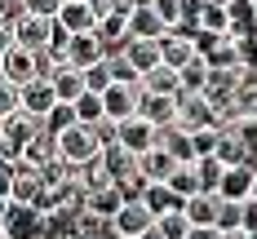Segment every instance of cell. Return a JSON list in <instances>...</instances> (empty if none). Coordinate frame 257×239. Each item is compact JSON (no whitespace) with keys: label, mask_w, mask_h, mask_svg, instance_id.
<instances>
[{"label":"cell","mask_w":257,"mask_h":239,"mask_svg":"<svg viewBox=\"0 0 257 239\" xmlns=\"http://www.w3.org/2000/svg\"><path fill=\"white\" fill-rule=\"evenodd\" d=\"M164 186H169L173 195H182V199L200 195V177H195V164H178V168H173V177H169Z\"/></svg>","instance_id":"obj_31"},{"label":"cell","mask_w":257,"mask_h":239,"mask_svg":"<svg viewBox=\"0 0 257 239\" xmlns=\"http://www.w3.org/2000/svg\"><path fill=\"white\" fill-rule=\"evenodd\" d=\"M195 31H204V36H226V31H231V18H226V9H222V5H200V27H195Z\"/></svg>","instance_id":"obj_30"},{"label":"cell","mask_w":257,"mask_h":239,"mask_svg":"<svg viewBox=\"0 0 257 239\" xmlns=\"http://www.w3.org/2000/svg\"><path fill=\"white\" fill-rule=\"evenodd\" d=\"M53 142H58V159L71 164V168H84L89 159L102 155V137H98V129H84V124H71L67 133H58Z\"/></svg>","instance_id":"obj_1"},{"label":"cell","mask_w":257,"mask_h":239,"mask_svg":"<svg viewBox=\"0 0 257 239\" xmlns=\"http://www.w3.org/2000/svg\"><path fill=\"white\" fill-rule=\"evenodd\" d=\"M80 76H84V93H98V98H102L106 89L115 84V80H111V67H106V58L98 62V67H89V71H80Z\"/></svg>","instance_id":"obj_34"},{"label":"cell","mask_w":257,"mask_h":239,"mask_svg":"<svg viewBox=\"0 0 257 239\" xmlns=\"http://www.w3.org/2000/svg\"><path fill=\"white\" fill-rule=\"evenodd\" d=\"M71 124H76V111H71V106H53L49 111V120H45V133H49V137H58V133H67L71 129Z\"/></svg>","instance_id":"obj_36"},{"label":"cell","mask_w":257,"mask_h":239,"mask_svg":"<svg viewBox=\"0 0 257 239\" xmlns=\"http://www.w3.org/2000/svg\"><path fill=\"white\" fill-rule=\"evenodd\" d=\"M0 80H9L14 89H23V84H31V80H40V53L31 49H14L0 58Z\"/></svg>","instance_id":"obj_5"},{"label":"cell","mask_w":257,"mask_h":239,"mask_svg":"<svg viewBox=\"0 0 257 239\" xmlns=\"http://www.w3.org/2000/svg\"><path fill=\"white\" fill-rule=\"evenodd\" d=\"M160 146H164L169 155L178 159V164H195V142H191V133H186V129H178V124L160 133Z\"/></svg>","instance_id":"obj_27"},{"label":"cell","mask_w":257,"mask_h":239,"mask_svg":"<svg viewBox=\"0 0 257 239\" xmlns=\"http://www.w3.org/2000/svg\"><path fill=\"white\" fill-rule=\"evenodd\" d=\"M9 31H14V45H18V49L45 53L49 49V36H53V23L31 18V14H14V18H9Z\"/></svg>","instance_id":"obj_3"},{"label":"cell","mask_w":257,"mask_h":239,"mask_svg":"<svg viewBox=\"0 0 257 239\" xmlns=\"http://www.w3.org/2000/svg\"><path fill=\"white\" fill-rule=\"evenodd\" d=\"M102 115L106 124H124L138 115V84H111L102 93Z\"/></svg>","instance_id":"obj_11"},{"label":"cell","mask_w":257,"mask_h":239,"mask_svg":"<svg viewBox=\"0 0 257 239\" xmlns=\"http://www.w3.org/2000/svg\"><path fill=\"white\" fill-rule=\"evenodd\" d=\"M14 14H23V9H18V0H0V23H9Z\"/></svg>","instance_id":"obj_49"},{"label":"cell","mask_w":257,"mask_h":239,"mask_svg":"<svg viewBox=\"0 0 257 239\" xmlns=\"http://www.w3.org/2000/svg\"><path fill=\"white\" fill-rule=\"evenodd\" d=\"M40 195H45V177L36 173V168H14V190H9V199L14 204H23V208H36L40 204Z\"/></svg>","instance_id":"obj_17"},{"label":"cell","mask_w":257,"mask_h":239,"mask_svg":"<svg viewBox=\"0 0 257 239\" xmlns=\"http://www.w3.org/2000/svg\"><path fill=\"white\" fill-rule=\"evenodd\" d=\"M200 49H195V36L191 31H164L160 36V62L169 67V71H182L186 62H195Z\"/></svg>","instance_id":"obj_9"},{"label":"cell","mask_w":257,"mask_h":239,"mask_svg":"<svg viewBox=\"0 0 257 239\" xmlns=\"http://www.w3.org/2000/svg\"><path fill=\"white\" fill-rule=\"evenodd\" d=\"M106 67H111V80L115 84H138V71L124 62V53H106Z\"/></svg>","instance_id":"obj_38"},{"label":"cell","mask_w":257,"mask_h":239,"mask_svg":"<svg viewBox=\"0 0 257 239\" xmlns=\"http://www.w3.org/2000/svg\"><path fill=\"white\" fill-rule=\"evenodd\" d=\"M248 199H257V182H253V195H248Z\"/></svg>","instance_id":"obj_55"},{"label":"cell","mask_w":257,"mask_h":239,"mask_svg":"<svg viewBox=\"0 0 257 239\" xmlns=\"http://www.w3.org/2000/svg\"><path fill=\"white\" fill-rule=\"evenodd\" d=\"M138 115L164 133V129L178 124V98H155V93H142V89H138Z\"/></svg>","instance_id":"obj_14"},{"label":"cell","mask_w":257,"mask_h":239,"mask_svg":"<svg viewBox=\"0 0 257 239\" xmlns=\"http://www.w3.org/2000/svg\"><path fill=\"white\" fill-rule=\"evenodd\" d=\"M155 230H160L164 239H186V230H191V221H186L182 212H169V217H160V221H155Z\"/></svg>","instance_id":"obj_37"},{"label":"cell","mask_w":257,"mask_h":239,"mask_svg":"<svg viewBox=\"0 0 257 239\" xmlns=\"http://www.w3.org/2000/svg\"><path fill=\"white\" fill-rule=\"evenodd\" d=\"M239 230L244 235H257V199H244L239 204Z\"/></svg>","instance_id":"obj_42"},{"label":"cell","mask_w":257,"mask_h":239,"mask_svg":"<svg viewBox=\"0 0 257 239\" xmlns=\"http://www.w3.org/2000/svg\"><path fill=\"white\" fill-rule=\"evenodd\" d=\"M71 111H76V124H84V129H98V124H106L102 98H98V93H80L76 102H71Z\"/></svg>","instance_id":"obj_28"},{"label":"cell","mask_w":257,"mask_h":239,"mask_svg":"<svg viewBox=\"0 0 257 239\" xmlns=\"http://www.w3.org/2000/svg\"><path fill=\"white\" fill-rule=\"evenodd\" d=\"M106 58L102 40H98V31H84V36H71V45H67V67H76V71H89V67H98Z\"/></svg>","instance_id":"obj_16"},{"label":"cell","mask_w":257,"mask_h":239,"mask_svg":"<svg viewBox=\"0 0 257 239\" xmlns=\"http://www.w3.org/2000/svg\"><path fill=\"white\" fill-rule=\"evenodd\" d=\"M93 31H98V40H102L106 53H115V49H124V45H128V18H124V14H111V18H102Z\"/></svg>","instance_id":"obj_24"},{"label":"cell","mask_w":257,"mask_h":239,"mask_svg":"<svg viewBox=\"0 0 257 239\" xmlns=\"http://www.w3.org/2000/svg\"><path fill=\"white\" fill-rule=\"evenodd\" d=\"M248 5H253V9H257V0H248Z\"/></svg>","instance_id":"obj_56"},{"label":"cell","mask_w":257,"mask_h":239,"mask_svg":"<svg viewBox=\"0 0 257 239\" xmlns=\"http://www.w3.org/2000/svg\"><path fill=\"white\" fill-rule=\"evenodd\" d=\"M138 89H142V93H155V98H178V71H169V67L160 62L155 71H147V76L138 80Z\"/></svg>","instance_id":"obj_25"},{"label":"cell","mask_w":257,"mask_h":239,"mask_svg":"<svg viewBox=\"0 0 257 239\" xmlns=\"http://www.w3.org/2000/svg\"><path fill=\"white\" fill-rule=\"evenodd\" d=\"M217 208H222L217 195H191V199L182 204V217H186L191 226H217Z\"/></svg>","instance_id":"obj_22"},{"label":"cell","mask_w":257,"mask_h":239,"mask_svg":"<svg viewBox=\"0 0 257 239\" xmlns=\"http://www.w3.org/2000/svg\"><path fill=\"white\" fill-rule=\"evenodd\" d=\"M217 230H239V204H222L217 208Z\"/></svg>","instance_id":"obj_43"},{"label":"cell","mask_w":257,"mask_h":239,"mask_svg":"<svg viewBox=\"0 0 257 239\" xmlns=\"http://www.w3.org/2000/svg\"><path fill=\"white\" fill-rule=\"evenodd\" d=\"M14 111H18V89L9 80H0V120H9Z\"/></svg>","instance_id":"obj_41"},{"label":"cell","mask_w":257,"mask_h":239,"mask_svg":"<svg viewBox=\"0 0 257 239\" xmlns=\"http://www.w3.org/2000/svg\"><path fill=\"white\" fill-rule=\"evenodd\" d=\"M0 235L5 239H45V212L14 204L9 217H5V226H0Z\"/></svg>","instance_id":"obj_10"},{"label":"cell","mask_w":257,"mask_h":239,"mask_svg":"<svg viewBox=\"0 0 257 239\" xmlns=\"http://www.w3.org/2000/svg\"><path fill=\"white\" fill-rule=\"evenodd\" d=\"M191 142H195V159H208V155H213V146H217V129L191 133Z\"/></svg>","instance_id":"obj_40"},{"label":"cell","mask_w":257,"mask_h":239,"mask_svg":"<svg viewBox=\"0 0 257 239\" xmlns=\"http://www.w3.org/2000/svg\"><path fill=\"white\" fill-rule=\"evenodd\" d=\"M9 49H14V31H9V23H0V58Z\"/></svg>","instance_id":"obj_48"},{"label":"cell","mask_w":257,"mask_h":239,"mask_svg":"<svg viewBox=\"0 0 257 239\" xmlns=\"http://www.w3.org/2000/svg\"><path fill=\"white\" fill-rule=\"evenodd\" d=\"M9 208H14V199H5V195H0V226H5V217H9Z\"/></svg>","instance_id":"obj_50"},{"label":"cell","mask_w":257,"mask_h":239,"mask_svg":"<svg viewBox=\"0 0 257 239\" xmlns=\"http://www.w3.org/2000/svg\"><path fill=\"white\" fill-rule=\"evenodd\" d=\"M0 159H14V155H9V142H5V133H0Z\"/></svg>","instance_id":"obj_51"},{"label":"cell","mask_w":257,"mask_h":239,"mask_svg":"<svg viewBox=\"0 0 257 239\" xmlns=\"http://www.w3.org/2000/svg\"><path fill=\"white\" fill-rule=\"evenodd\" d=\"M53 159H58V142H53L49 133H40L36 142H27L23 151H18V164L23 168H36V173H45Z\"/></svg>","instance_id":"obj_20"},{"label":"cell","mask_w":257,"mask_h":239,"mask_svg":"<svg viewBox=\"0 0 257 239\" xmlns=\"http://www.w3.org/2000/svg\"><path fill=\"white\" fill-rule=\"evenodd\" d=\"M186 239H222V230H217V226H191Z\"/></svg>","instance_id":"obj_46"},{"label":"cell","mask_w":257,"mask_h":239,"mask_svg":"<svg viewBox=\"0 0 257 239\" xmlns=\"http://www.w3.org/2000/svg\"><path fill=\"white\" fill-rule=\"evenodd\" d=\"M142 239H164V235H160V230H155V226H151V230H147V235H142Z\"/></svg>","instance_id":"obj_53"},{"label":"cell","mask_w":257,"mask_h":239,"mask_svg":"<svg viewBox=\"0 0 257 239\" xmlns=\"http://www.w3.org/2000/svg\"><path fill=\"white\" fill-rule=\"evenodd\" d=\"M142 204H147V212L160 221V217H169V212H182V204H186V199H182V195H173L164 182H151L147 190H142Z\"/></svg>","instance_id":"obj_21"},{"label":"cell","mask_w":257,"mask_h":239,"mask_svg":"<svg viewBox=\"0 0 257 239\" xmlns=\"http://www.w3.org/2000/svg\"><path fill=\"white\" fill-rule=\"evenodd\" d=\"M111 5H115V14H133V9H142V5H147V0H111Z\"/></svg>","instance_id":"obj_47"},{"label":"cell","mask_w":257,"mask_h":239,"mask_svg":"<svg viewBox=\"0 0 257 239\" xmlns=\"http://www.w3.org/2000/svg\"><path fill=\"white\" fill-rule=\"evenodd\" d=\"M151 14L164 23V31H182V0H147Z\"/></svg>","instance_id":"obj_33"},{"label":"cell","mask_w":257,"mask_h":239,"mask_svg":"<svg viewBox=\"0 0 257 239\" xmlns=\"http://www.w3.org/2000/svg\"><path fill=\"white\" fill-rule=\"evenodd\" d=\"M0 133H5V142H9V155L18 159V151H23L27 142H36V137L45 133V124H40V120H31L27 111H14L9 120H0Z\"/></svg>","instance_id":"obj_12"},{"label":"cell","mask_w":257,"mask_h":239,"mask_svg":"<svg viewBox=\"0 0 257 239\" xmlns=\"http://www.w3.org/2000/svg\"><path fill=\"white\" fill-rule=\"evenodd\" d=\"M53 106H58V93H53V84H49L45 76H40V80H31V84H23V89H18V111H27L31 120H40V124H45Z\"/></svg>","instance_id":"obj_6"},{"label":"cell","mask_w":257,"mask_h":239,"mask_svg":"<svg viewBox=\"0 0 257 239\" xmlns=\"http://www.w3.org/2000/svg\"><path fill=\"white\" fill-rule=\"evenodd\" d=\"M208 5H222V9H231V5H235V0H208Z\"/></svg>","instance_id":"obj_54"},{"label":"cell","mask_w":257,"mask_h":239,"mask_svg":"<svg viewBox=\"0 0 257 239\" xmlns=\"http://www.w3.org/2000/svg\"><path fill=\"white\" fill-rule=\"evenodd\" d=\"M208 84V62L204 58H195V62H186L178 71V93H204Z\"/></svg>","instance_id":"obj_29"},{"label":"cell","mask_w":257,"mask_h":239,"mask_svg":"<svg viewBox=\"0 0 257 239\" xmlns=\"http://www.w3.org/2000/svg\"><path fill=\"white\" fill-rule=\"evenodd\" d=\"M253 182H257V168H253V164L226 168L222 182H217V199H222V204H244V199L253 195Z\"/></svg>","instance_id":"obj_13"},{"label":"cell","mask_w":257,"mask_h":239,"mask_svg":"<svg viewBox=\"0 0 257 239\" xmlns=\"http://www.w3.org/2000/svg\"><path fill=\"white\" fill-rule=\"evenodd\" d=\"M235 45V58L244 71H257V36H244V40H231Z\"/></svg>","instance_id":"obj_39"},{"label":"cell","mask_w":257,"mask_h":239,"mask_svg":"<svg viewBox=\"0 0 257 239\" xmlns=\"http://www.w3.org/2000/svg\"><path fill=\"white\" fill-rule=\"evenodd\" d=\"M14 168H18V159H0V195L9 199V190H14Z\"/></svg>","instance_id":"obj_44"},{"label":"cell","mask_w":257,"mask_h":239,"mask_svg":"<svg viewBox=\"0 0 257 239\" xmlns=\"http://www.w3.org/2000/svg\"><path fill=\"white\" fill-rule=\"evenodd\" d=\"M178 129H186V133L222 129V115L213 111V102L204 93H178Z\"/></svg>","instance_id":"obj_2"},{"label":"cell","mask_w":257,"mask_h":239,"mask_svg":"<svg viewBox=\"0 0 257 239\" xmlns=\"http://www.w3.org/2000/svg\"><path fill=\"white\" fill-rule=\"evenodd\" d=\"M115 142L124 146L128 155H147V151H155L160 146V129L155 124H147L142 115H133V120H124V124H115Z\"/></svg>","instance_id":"obj_4"},{"label":"cell","mask_w":257,"mask_h":239,"mask_svg":"<svg viewBox=\"0 0 257 239\" xmlns=\"http://www.w3.org/2000/svg\"><path fill=\"white\" fill-rule=\"evenodd\" d=\"M138 168H142V177H147V182H169V177H173V168H178V159L169 155L164 146H155V151H147V155L138 159Z\"/></svg>","instance_id":"obj_23"},{"label":"cell","mask_w":257,"mask_h":239,"mask_svg":"<svg viewBox=\"0 0 257 239\" xmlns=\"http://www.w3.org/2000/svg\"><path fill=\"white\" fill-rule=\"evenodd\" d=\"M213 159H217L222 168H239V164H248L244 124H222V129H217V146H213Z\"/></svg>","instance_id":"obj_8"},{"label":"cell","mask_w":257,"mask_h":239,"mask_svg":"<svg viewBox=\"0 0 257 239\" xmlns=\"http://www.w3.org/2000/svg\"><path fill=\"white\" fill-rule=\"evenodd\" d=\"M102 168H106V177L120 186V182H128V177L138 173V155H128L120 142H106L102 146Z\"/></svg>","instance_id":"obj_18"},{"label":"cell","mask_w":257,"mask_h":239,"mask_svg":"<svg viewBox=\"0 0 257 239\" xmlns=\"http://www.w3.org/2000/svg\"><path fill=\"white\" fill-rule=\"evenodd\" d=\"M248 239H257V235H248Z\"/></svg>","instance_id":"obj_57"},{"label":"cell","mask_w":257,"mask_h":239,"mask_svg":"<svg viewBox=\"0 0 257 239\" xmlns=\"http://www.w3.org/2000/svg\"><path fill=\"white\" fill-rule=\"evenodd\" d=\"M151 226H155V217L147 212L142 199H124V208L111 217V235H120V239H142Z\"/></svg>","instance_id":"obj_7"},{"label":"cell","mask_w":257,"mask_h":239,"mask_svg":"<svg viewBox=\"0 0 257 239\" xmlns=\"http://www.w3.org/2000/svg\"><path fill=\"white\" fill-rule=\"evenodd\" d=\"M84 5H89L93 23H102V18H111V14H115V5H111V0H84Z\"/></svg>","instance_id":"obj_45"},{"label":"cell","mask_w":257,"mask_h":239,"mask_svg":"<svg viewBox=\"0 0 257 239\" xmlns=\"http://www.w3.org/2000/svg\"><path fill=\"white\" fill-rule=\"evenodd\" d=\"M67 0H18V9L23 14H31V18H45V23H53L58 18V9H62Z\"/></svg>","instance_id":"obj_35"},{"label":"cell","mask_w":257,"mask_h":239,"mask_svg":"<svg viewBox=\"0 0 257 239\" xmlns=\"http://www.w3.org/2000/svg\"><path fill=\"white\" fill-rule=\"evenodd\" d=\"M222 239H248L244 230H222Z\"/></svg>","instance_id":"obj_52"},{"label":"cell","mask_w":257,"mask_h":239,"mask_svg":"<svg viewBox=\"0 0 257 239\" xmlns=\"http://www.w3.org/2000/svg\"><path fill=\"white\" fill-rule=\"evenodd\" d=\"M222 164L208 155V159H195V177H200V195H217V182H222Z\"/></svg>","instance_id":"obj_32"},{"label":"cell","mask_w":257,"mask_h":239,"mask_svg":"<svg viewBox=\"0 0 257 239\" xmlns=\"http://www.w3.org/2000/svg\"><path fill=\"white\" fill-rule=\"evenodd\" d=\"M120 208H124V190H120V186H102V190H89V195H84V208L80 212H89L93 221L111 226V217Z\"/></svg>","instance_id":"obj_15"},{"label":"cell","mask_w":257,"mask_h":239,"mask_svg":"<svg viewBox=\"0 0 257 239\" xmlns=\"http://www.w3.org/2000/svg\"><path fill=\"white\" fill-rule=\"evenodd\" d=\"M115 53H124V62L138 71V80L160 67V40H128L124 49H115Z\"/></svg>","instance_id":"obj_19"},{"label":"cell","mask_w":257,"mask_h":239,"mask_svg":"<svg viewBox=\"0 0 257 239\" xmlns=\"http://www.w3.org/2000/svg\"><path fill=\"white\" fill-rule=\"evenodd\" d=\"M160 36H164V23L151 14V5L128 14V40H160Z\"/></svg>","instance_id":"obj_26"}]
</instances>
